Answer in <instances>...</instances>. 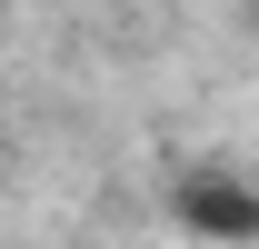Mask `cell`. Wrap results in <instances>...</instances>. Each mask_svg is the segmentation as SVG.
Masks as SVG:
<instances>
[{
  "instance_id": "obj_1",
  "label": "cell",
  "mask_w": 259,
  "mask_h": 249,
  "mask_svg": "<svg viewBox=\"0 0 259 249\" xmlns=\"http://www.w3.org/2000/svg\"><path fill=\"white\" fill-rule=\"evenodd\" d=\"M169 219L199 229V239H259V189L229 180V170H180L169 180Z\"/></svg>"
}]
</instances>
